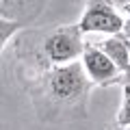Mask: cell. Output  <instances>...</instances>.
Here are the masks:
<instances>
[{"mask_svg":"<svg viewBox=\"0 0 130 130\" xmlns=\"http://www.w3.org/2000/svg\"><path fill=\"white\" fill-rule=\"evenodd\" d=\"M37 117L48 124H65L87 117L89 93L95 85L89 80L83 63L28 67L24 80Z\"/></svg>","mask_w":130,"mask_h":130,"instance_id":"obj_1","label":"cell"},{"mask_svg":"<svg viewBox=\"0 0 130 130\" xmlns=\"http://www.w3.org/2000/svg\"><path fill=\"white\" fill-rule=\"evenodd\" d=\"M83 35L85 32L78 24H61L54 30L46 32L41 41V59L35 61V65H65L80 61L87 48Z\"/></svg>","mask_w":130,"mask_h":130,"instance_id":"obj_2","label":"cell"},{"mask_svg":"<svg viewBox=\"0 0 130 130\" xmlns=\"http://www.w3.org/2000/svg\"><path fill=\"white\" fill-rule=\"evenodd\" d=\"M78 26L85 35L87 32L119 35L124 30V15L113 0H87Z\"/></svg>","mask_w":130,"mask_h":130,"instance_id":"obj_3","label":"cell"},{"mask_svg":"<svg viewBox=\"0 0 130 130\" xmlns=\"http://www.w3.org/2000/svg\"><path fill=\"white\" fill-rule=\"evenodd\" d=\"M80 63H83L85 72H87L89 80H91L95 87H113V85H119L121 78L126 76L124 72L102 52V48L95 46V43H87Z\"/></svg>","mask_w":130,"mask_h":130,"instance_id":"obj_4","label":"cell"},{"mask_svg":"<svg viewBox=\"0 0 130 130\" xmlns=\"http://www.w3.org/2000/svg\"><path fill=\"white\" fill-rule=\"evenodd\" d=\"M48 0H0V18L28 26L46 9Z\"/></svg>","mask_w":130,"mask_h":130,"instance_id":"obj_5","label":"cell"},{"mask_svg":"<svg viewBox=\"0 0 130 130\" xmlns=\"http://www.w3.org/2000/svg\"><path fill=\"white\" fill-rule=\"evenodd\" d=\"M102 52L119 67L124 74H130V41L124 35H108L102 43H100Z\"/></svg>","mask_w":130,"mask_h":130,"instance_id":"obj_6","label":"cell"},{"mask_svg":"<svg viewBox=\"0 0 130 130\" xmlns=\"http://www.w3.org/2000/svg\"><path fill=\"white\" fill-rule=\"evenodd\" d=\"M22 24H18V22H13V20H2L0 18V50L5 52L7 50V46H9V41H11V37H18V32L22 30Z\"/></svg>","mask_w":130,"mask_h":130,"instance_id":"obj_7","label":"cell"},{"mask_svg":"<svg viewBox=\"0 0 130 130\" xmlns=\"http://www.w3.org/2000/svg\"><path fill=\"white\" fill-rule=\"evenodd\" d=\"M121 106L117 111V128H130V85L121 87Z\"/></svg>","mask_w":130,"mask_h":130,"instance_id":"obj_8","label":"cell"},{"mask_svg":"<svg viewBox=\"0 0 130 130\" xmlns=\"http://www.w3.org/2000/svg\"><path fill=\"white\" fill-rule=\"evenodd\" d=\"M121 15H124V30H121V35L130 41V2L121 5Z\"/></svg>","mask_w":130,"mask_h":130,"instance_id":"obj_9","label":"cell"},{"mask_svg":"<svg viewBox=\"0 0 130 130\" xmlns=\"http://www.w3.org/2000/svg\"><path fill=\"white\" fill-rule=\"evenodd\" d=\"M121 83H124V85H130V74H126L124 78H121ZM121 83H119V85H121Z\"/></svg>","mask_w":130,"mask_h":130,"instance_id":"obj_10","label":"cell"},{"mask_svg":"<svg viewBox=\"0 0 130 130\" xmlns=\"http://www.w3.org/2000/svg\"><path fill=\"white\" fill-rule=\"evenodd\" d=\"M117 130H130V128H117Z\"/></svg>","mask_w":130,"mask_h":130,"instance_id":"obj_11","label":"cell"}]
</instances>
